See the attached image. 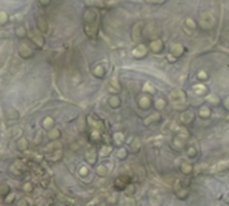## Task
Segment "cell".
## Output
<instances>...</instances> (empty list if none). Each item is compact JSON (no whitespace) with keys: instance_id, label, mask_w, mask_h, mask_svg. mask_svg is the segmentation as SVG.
<instances>
[{"instance_id":"6da1fadb","label":"cell","mask_w":229,"mask_h":206,"mask_svg":"<svg viewBox=\"0 0 229 206\" xmlns=\"http://www.w3.org/2000/svg\"><path fill=\"white\" fill-rule=\"evenodd\" d=\"M200 24L205 30H209L216 24V19L212 15V12H202L200 14Z\"/></svg>"},{"instance_id":"7a4b0ae2","label":"cell","mask_w":229,"mask_h":206,"mask_svg":"<svg viewBox=\"0 0 229 206\" xmlns=\"http://www.w3.org/2000/svg\"><path fill=\"white\" fill-rule=\"evenodd\" d=\"M19 55L22 56L23 59H30L34 56V51L31 50L30 46H27V44H20L19 47Z\"/></svg>"},{"instance_id":"3957f363","label":"cell","mask_w":229,"mask_h":206,"mask_svg":"<svg viewBox=\"0 0 229 206\" xmlns=\"http://www.w3.org/2000/svg\"><path fill=\"white\" fill-rule=\"evenodd\" d=\"M48 23L46 22V19L43 18H36V30L42 34H47L48 32Z\"/></svg>"},{"instance_id":"277c9868","label":"cell","mask_w":229,"mask_h":206,"mask_svg":"<svg viewBox=\"0 0 229 206\" xmlns=\"http://www.w3.org/2000/svg\"><path fill=\"white\" fill-rule=\"evenodd\" d=\"M31 39H32V42L35 43V46L38 47V48H42L44 46V38H43V35H42V32H34V34H31Z\"/></svg>"},{"instance_id":"5b68a950","label":"cell","mask_w":229,"mask_h":206,"mask_svg":"<svg viewBox=\"0 0 229 206\" xmlns=\"http://www.w3.org/2000/svg\"><path fill=\"white\" fill-rule=\"evenodd\" d=\"M169 99H172V102H181L185 100V94L181 90H173L169 94Z\"/></svg>"},{"instance_id":"8992f818","label":"cell","mask_w":229,"mask_h":206,"mask_svg":"<svg viewBox=\"0 0 229 206\" xmlns=\"http://www.w3.org/2000/svg\"><path fill=\"white\" fill-rule=\"evenodd\" d=\"M146 52H147L146 46L139 44V46H137L134 50H133V56H134V58H142V56L146 55Z\"/></svg>"},{"instance_id":"52a82bcc","label":"cell","mask_w":229,"mask_h":206,"mask_svg":"<svg viewBox=\"0 0 229 206\" xmlns=\"http://www.w3.org/2000/svg\"><path fill=\"white\" fill-rule=\"evenodd\" d=\"M62 157H63V153L60 149H58L55 151H51V154H46V158L48 161H52V162H58V161L62 159Z\"/></svg>"},{"instance_id":"ba28073f","label":"cell","mask_w":229,"mask_h":206,"mask_svg":"<svg viewBox=\"0 0 229 206\" xmlns=\"http://www.w3.org/2000/svg\"><path fill=\"white\" fill-rule=\"evenodd\" d=\"M83 19L86 23H94L96 19V12L94 10H87L83 15Z\"/></svg>"},{"instance_id":"9c48e42d","label":"cell","mask_w":229,"mask_h":206,"mask_svg":"<svg viewBox=\"0 0 229 206\" xmlns=\"http://www.w3.org/2000/svg\"><path fill=\"white\" fill-rule=\"evenodd\" d=\"M54 124H55V120L51 118V116H46L43 120H42V127L44 128V130H51L52 127H54Z\"/></svg>"},{"instance_id":"30bf717a","label":"cell","mask_w":229,"mask_h":206,"mask_svg":"<svg viewBox=\"0 0 229 206\" xmlns=\"http://www.w3.org/2000/svg\"><path fill=\"white\" fill-rule=\"evenodd\" d=\"M193 118H194V114H193L192 111H185V112H182L181 114V116H180V119H181V122L182 123H190L192 120H193Z\"/></svg>"},{"instance_id":"8fae6325","label":"cell","mask_w":229,"mask_h":206,"mask_svg":"<svg viewBox=\"0 0 229 206\" xmlns=\"http://www.w3.org/2000/svg\"><path fill=\"white\" fill-rule=\"evenodd\" d=\"M161 119V115H159V112H153L151 115H149L146 119L143 120V124L145 126H149L150 123H153V122H157V120H159Z\"/></svg>"},{"instance_id":"7c38bea8","label":"cell","mask_w":229,"mask_h":206,"mask_svg":"<svg viewBox=\"0 0 229 206\" xmlns=\"http://www.w3.org/2000/svg\"><path fill=\"white\" fill-rule=\"evenodd\" d=\"M84 159H86V162L87 163H90V165H94L96 162V153L94 150H88L86 153V155H84Z\"/></svg>"},{"instance_id":"4fadbf2b","label":"cell","mask_w":229,"mask_h":206,"mask_svg":"<svg viewBox=\"0 0 229 206\" xmlns=\"http://www.w3.org/2000/svg\"><path fill=\"white\" fill-rule=\"evenodd\" d=\"M48 138H50L51 141H56V139H59L60 137H62V132H60L59 128H55V127H52L51 130H48Z\"/></svg>"},{"instance_id":"5bb4252c","label":"cell","mask_w":229,"mask_h":206,"mask_svg":"<svg viewBox=\"0 0 229 206\" xmlns=\"http://www.w3.org/2000/svg\"><path fill=\"white\" fill-rule=\"evenodd\" d=\"M15 35L20 39H24L27 36V28L24 26H18L15 28Z\"/></svg>"},{"instance_id":"9a60e30c","label":"cell","mask_w":229,"mask_h":206,"mask_svg":"<svg viewBox=\"0 0 229 206\" xmlns=\"http://www.w3.org/2000/svg\"><path fill=\"white\" fill-rule=\"evenodd\" d=\"M16 146H18V149L20 151H26L28 147H30V142L26 139V138H22L18 141V143H16Z\"/></svg>"},{"instance_id":"2e32d148","label":"cell","mask_w":229,"mask_h":206,"mask_svg":"<svg viewBox=\"0 0 229 206\" xmlns=\"http://www.w3.org/2000/svg\"><path fill=\"white\" fill-rule=\"evenodd\" d=\"M184 52V47L182 44H174V46L172 47V56H180L181 54Z\"/></svg>"},{"instance_id":"e0dca14e","label":"cell","mask_w":229,"mask_h":206,"mask_svg":"<svg viewBox=\"0 0 229 206\" xmlns=\"http://www.w3.org/2000/svg\"><path fill=\"white\" fill-rule=\"evenodd\" d=\"M162 42L161 40H153V42L150 43V48L153 52H159L161 50H162Z\"/></svg>"},{"instance_id":"ac0fdd59","label":"cell","mask_w":229,"mask_h":206,"mask_svg":"<svg viewBox=\"0 0 229 206\" xmlns=\"http://www.w3.org/2000/svg\"><path fill=\"white\" fill-rule=\"evenodd\" d=\"M108 104H110L112 108H117V107H119V104H121V99L117 95H111L110 99H108Z\"/></svg>"},{"instance_id":"d6986e66","label":"cell","mask_w":229,"mask_h":206,"mask_svg":"<svg viewBox=\"0 0 229 206\" xmlns=\"http://www.w3.org/2000/svg\"><path fill=\"white\" fill-rule=\"evenodd\" d=\"M229 167V161H221L214 166V170L216 171H223V170H227Z\"/></svg>"},{"instance_id":"ffe728a7","label":"cell","mask_w":229,"mask_h":206,"mask_svg":"<svg viewBox=\"0 0 229 206\" xmlns=\"http://www.w3.org/2000/svg\"><path fill=\"white\" fill-rule=\"evenodd\" d=\"M150 106V99L147 96H141L139 98V107L141 108H147Z\"/></svg>"},{"instance_id":"44dd1931","label":"cell","mask_w":229,"mask_h":206,"mask_svg":"<svg viewBox=\"0 0 229 206\" xmlns=\"http://www.w3.org/2000/svg\"><path fill=\"white\" fill-rule=\"evenodd\" d=\"M92 74H94L96 78H102V76L104 75V68L102 66H96L94 70H92Z\"/></svg>"},{"instance_id":"7402d4cb","label":"cell","mask_w":229,"mask_h":206,"mask_svg":"<svg viewBox=\"0 0 229 206\" xmlns=\"http://www.w3.org/2000/svg\"><path fill=\"white\" fill-rule=\"evenodd\" d=\"M96 174L99 177H104L107 174V167L106 165H98V167H96Z\"/></svg>"},{"instance_id":"603a6c76","label":"cell","mask_w":229,"mask_h":206,"mask_svg":"<svg viewBox=\"0 0 229 206\" xmlns=\"http://www.w3.org/2000/svg\"><path fill=\"white\" fill-rule=\"evenodd\" d=\"M181 170H182V173H185V174H190L192 170H193V167H192V165L189 162H184L182 165H181Z\"/></svg>"},{"instance_id":"cb8c5ba5","label":"cell","mask_w":229,"mask_h":206,"mask_svg":"<svg viewBox=\"0 0 229 206\" xmlns=\"http://www.w3.org/2000/svg\"><path fill=\"white\" fill-rule=\"evenodd\" d=\"M200 115L202 116V118H208V116L210 115V108L206 106H202L200 108Z\"/></svg>"},{"instance_id":"d4e9b609","label":"cell","mask_w":229,"mask_h":206,"mask_svg":"<svg viewBox=\"0 0 229 206\" xmlns=\"http://www.w3.org/2000/svg\"><path fill=\"white\" fill-rule=\"evenodd\" d=\"M165 99H162V98H158L154 102V107L157 108V110H162V108H165Z\"/></svg>"},{"instance_id":"484cf974","label":"cell","mask_w":229,"mask_h":206,"mask_svg":"<svg viewBox=\"0 0 229 206\" xmlns=\"http://www.w3.org/2000/svg\"><path fill=\"white\" fill-rule=\"evenodd\" d=\"M143 91H146V92H150V94H154V91H155V88H154V86L150 83V82H146L143 84V88H142Z\"/></svg>"},{"instance_id":"4316f807","label":"cell","mask_w":229,"mask_h":206,"mask_svg":"<svg viewBox=\"0 0 229 206\" xmlns=\"http://www.w3.org/2000/svg\"><path fill=\"white\" fill-rule=\"evenodd\" d=\"M193 88H194V92H196V94H198V95L204 94V92L206 91V87H205L204 84H197V86H194Z\"/></svg>"},{"instance_id":"83f0119b","label":"cell","mask_w":229,"mask_h":206,"mask_svg":"<svg viewBox=\"0 0 229 206\" xmlns=\"http://www.w3.org/2000/svg\"><path fill=\"white\" fill-rule=\"evenodd\" d=\"M123 139H125V135L122 134V132H115V134H114V142L115 143L121 145L123 142Z\"/></svg>"},{"instance_id":"f1b7e54d","label":"cell","mask_w":229,"mask_h":206,"mask_svg":"<svg viewBox=\"0 0 229 206\" xmlns=\"http://www.w3.org/2000/svg\"><path fill=\"white\" fill-rule=\"evenodd\" d=\"M173 107L177 108V110H182V108L186 107V102H185V100H181V102H173Z\"/></svg>"},{"instance_id":"f546056e","label":"cell","mask_w":229,"mask_h":206,"mask_svg":"<svg viewBox=\"0 0 229 206\" xmlns=\"http://www.w3.org/2000/svg\"><path fill=\"white\" fill-rule=\"evenodd\" d=\"M10 193V186L8 185H0V195L6 197Z\"/></svg>"},{"instance_id":"4dcf8cb0","label":"cell","mask_w":229,"mask_h":206,"mask_svg":"<svg viewBox=\"0 0 229 206\" xmlns=\"http://www.w3.org/2000/svg\"><path fill=\"white\" fill-rule=\"evenodd\" d=\"M208 100H209L210 103H213V104H217V103L220 102L218 96H217L216 94H209V95H208Z\"/></svg>"},{"instance_id":"1f68e13d","label":"cell","mask_w":229,"mask_h":206,"mask_svg":"<svg viewBox=\"0 0 229 206\" xmlns=\"http://www.w3.org/2000/svg\"><path fill=\"white\" fill-rule=\"evenodd\" d=\"M111 153V147L110 146H103L100 149V157H107Z\"/></svg>"},{"instance_id":"d6a6232c","label":"cell","mask_w":229,"mask_h":206,"mask_svg":"<svg viewBox=\"0 0 229 206\" xmlns=\"http://www.w3.org/2000/svg\"><path fill=\"white\" fill-rule=\"evenodd\" d=\"M90 138H91L92 141H99V139H100V131H98V130H92L91 134H90Z\"/></svg>"},{"instance_id":"836d02e7","label":"cell","mask_w":229,"mask_h":206,"mask_svg":"<svg viewBox=\"0 0 229 206\" xmlns=\"http://www.w3.org/2000/svg\"><path fill=\"white\" fill-rule=\"evenodd\" d=\"M8 22V15L6 12H0V26H4Z\"/></svg>"},{"instance_id":"e575fe53","label":"cell","mask_w":229,"mask_h":206,"mask_svg":"<svg viewBox=\"0 0 229 206\" xmlns=\"http://www.w3.org/2000/svg\"><path fill=\"white\" fill-rule=\"evenodd\" d=\"M182 138H181V137H176V138H174V146L177 147V149H181V147H182L184 146V142H182Z\"/></svg>"},{"instance_id":"d590c367","label":"cell","mask_w":229,"mask_h":206,"mask_svg":"<svg viewBox=\"0 0 229 206\" xmlns=\"http://www.w3.org/2000/svg\"><path fill=\"white\" fill-rule=\"evenodd\" d=\"M23 191H26V193H31L32 190H34V186H32V183H30V182H27V183H24L23 185Z\"/></svg>"},{"instance_id":"8d00e7d4","label":"cell","mask_w":229,"mask_h":206,"mask_svg":"<svg viewBox=\"0 0 229 206\" xmlns=\"http://www.w3.org/2000/svg\"><path fill=\"white\" fill-rule=\"evenodd\" d=\"M126 155H127V153L125 149H119L118 151H117V157H118L119 159H123V158H126Z\"/></svg>"},{"instance_id":"74e56055","label":"cell","mask_w":229,"mask_h":206,"mask_svg":"<svg viewBox=\"0 0 229 206\" xmlns=\"http://www.w3.org/2000/svg\"><path fill=\"white\" fill-rule=\"evenodd\" d=\"M177 130H178V137H181V138L182 139H186L188 138V131L185 130V128H177Z\"/></svg>"},{"instance_id":"f35d334b","label":"cell","mask_w":229,"mask_h":206,"mask_svg":"<svg viewBox=\"0 0 229 206\" xmlns=\"http://www.w3.org/2000/svg\"><path fill=\"white\" fill-rule=\"evenodd\" d=\"M87 6H102V0H86Z\"/></svg>"},{"instance_id":"ab89813d","label":"cell","mask_w":229,"mask_h":206,"mask_svg":"<svg viewBox=\"0 0 229 206\" xmlns=\"http://www.w3.org/2000/svg\"><path fill=\"white\" fill-rule=\"evenodd\" d=\"M185 24H186L189 28H192V30H194V28H196V23H194V20H193V19H186V20H185Z\"/></svg>"},{"instance_id":"60d3db41","label":"cell","mask_w":229,"mask_h":206,"mask_svg":"<svg viewBox=\"0 0 229 206\" xmlns=\"http://www.w3.org/2000/svg\"><path fill=\"white\" fill-rule=\"evenodd\" d=\"M139 146H141V142H139V139H135V141H134V145H131V149H133V151H138V150H139Z\"/></svg>"},{"instance_id":"b9f144b4","label":"cell","mask_w":229,"mask_h":206,"mask_svg":"<svg viewBox=\"0 0 229 206\" xmlns=\"http://www.w3.org/2000/svg\"><path fill=\"white\" fill-rule=\"evenodd\" d=\"M14 200H15V195L14 194H10V193H8V194L6 195V204H11V202H14Z\"/></svg>"},{"instance_id":"7bdbcfd3","label":"cell","mask_w":229,"mask_h":206,"mask_svg":"<svg viewBox=\"0 0 229 206\" xmlns=\"http://www.w3.org/2000/svg\"><path fill=\"white\" fill-rule=\"evenodd\" d=\"M79 174L80 175H87L88 174V169L86 166H82V167L79 169Z\"/></svg>"},{"instance_id":"ee69618b","label":"cell","mask_w":229,"mask_h":206,"mask_svg":"<svg viewBox=\"0 0 229 206\" xmlns=\"http://www.w3.org/2000/svg\"><path fill=\"white\" fill-rule=\"evenodd\" d=\"M197 76H198V78H200L201 80L208 79V74H206V72H205V71H200V72H198V75H197Z\"/></svg>"},{"instance_id":"f6af8a7d","label":"cell","mask_w":229,"mask_h":206,"mask_svg":"<svg viewBox=\"0 0 229 206\" xmlns=\"http://www.w3.org/2000/svg\"><path fill=\"white\" fill-rule=\"evenodd\" d=\"M50 3H51V0H39V4L42 7H47V6H50Z\"/></svg>"},{"instance_id":"bcb514c9","label":"cell","mask_w":229,"mask_h":206,"mask_svg":"<svg viewBox=\"0 0 229 206\" xmlns=\"http://www.w3.org/2000/svg\"><path fill=\"white\" fill-rule=\"evenodd\" d=\"M188 155H190V157H193V155H196V149L194 147H190L188 150Z\"/></svg>"},{"instance_id":"7dc6e473","label":"cell","mask_w":229,"mask_h":206,"mask_svg":"<svg viewBox=\"0 0 229 206\" xmlns=\"http://www.w3.org/2000/svg\"><path fill=\"white\" fill-rule=\"evenodd\" d=\"M126 193H127V195H130L131 193H134V186H131V185H130V186L127 187V191Z\"/></svg>"},{"instance_id":"c3c4849f","label":"cell","mask_w":229,"mask_h":206,"mask_svg":"<svg viewBox=\"0 0 229 206\" xmlns=\"http://www.w3.org/2000/svg\"><path fill=\"white\" fill-rule=\"evenodd\" d=\"M27 204H30V201H26V200L19 201V205H27Z\"/></svg>"},{"instance_id":"681fc988","label":"cell","mask_w":229,"mask_h":206,"mask_svg":"<svg viewBox=\"0 0 229 206\" xmlns=\"http://www.w3.org/2000/svg\"><path fill=\"white\" fill-rule=\"evenodd\" d=\"M225 107H227L228 110H229V98H228L227 100H225Z\"/></svg>"},{"instance_id":"f907efd6","label":"cell","mask_w":229,"mask_h":206,"mask_svg":"<svg viewBox=\"0 0 229 206\" xmlns=\"http://www.w3.org/2000/svg\"><path fill=\"white\" fill-rule=\"evenodd\" d=\"M153 2H161V0H153Z\"/></svg>"}]
</instances>
